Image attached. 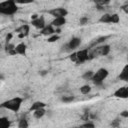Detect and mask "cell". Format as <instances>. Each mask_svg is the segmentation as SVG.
Segmentation results:
<instances>
[{
    "instance_id": "30",
    "label": "cell",
    "mask_w": 128,
    "mask_h": 128,
    "mask_svg": "<svg viewBox=\"0 0 128 128\" xmlns=\"http://www.w3.org/2000/svg\"><path fill=\"white\" fill-rule=\"evenodd\" d=\"M111 126H112V127H118V126H119V120H118V119H115V120L111 123Z\"/></svg>"
},
{
    "instance_id": "39",
    "label": "cell",
    "mask_w": 128,
    "mask_h": 128,
    "mask_svg": "<svg viewBox=\"0 0 128 128\" xmlns=\"http://www.w3.org/2000/svg\"><path fill=\"white\" fill-rule=\"evenodd\" d=\"M46 74H47V71H45V70H43V71L40 72V75H42V76H44V75H46Z\"/></svg>"
},
{
    "instance_id": "9",
    "label": "cell",
    "mask_w": 128,
    "mask_h": 128,
    "mask_svg": "<svg viewBox=\"0 0 128 128\" xmlns=\"http://www.w3.org/2000/svg\"><path fill=\"white\" fill-rule=\"evenodd\" d=\"M118 77H119L120 80H123V81L128 82V64H126L123 67V69H122V71H121V73L119 74Z\"/></svg>"
},
{
    "instance_id": "25",
    "label": "cell",
    "mask_w": 128,
    "mask_h": 128,
    "mask_svg": "<svg viewBox=\"0 0 128 128\" xmlns=\"http://www.w3.org/2000/svg\"><path fill=\"white\" fill-rule=\"evenodd\" d=\"M59 39V36L58 35H56V34H53V35H51L49 38H48V42H55V41H57Z\"/></svg>"
},
{
    "instance_id": "2",
    "label": "cell",
    "mask_w": 128,
    "mask_h": 128,
    "mask_svg": "<svg viewBox=\"0 0 128 128\" xmlns=\"http://www.w3.org/2000/svg\"><path fill=\"white\" fill-rule=\"evenodd\" d=\"M22 101L23 99L20 98V97H15L13 99H10V100H7L5 102H3L1 104V107L2 108H6V109H9V110H12L14 112H17L19 109H20V106L22 104Z\"/></svg>"
},
{
    "instance_id": "11",
    "label": "cell",
    "mask_w": 128,
    "mask_h": 128,
    "mask_svg": "<svg viewBox=\"0 0 128 128\" xmlns=\"http://www.w3.org/2000/svg\"><path fill=\"white\" fill-rule=\"evenodd\" d=\"M80 43H81L80 38L73 37V38L70 40V42L68 43V45H69V49H75V48H77V47L80 45Z\"/></svg>"
},
{
    "instance_id": "10",
    "label": "cell",
    "mask_w": 128,
    "mask_h": 128,
    "mask_svg": "<svg viewBox=\"0 0 128 128\" xmlns=\"http://www.w3.org/2000/svg\"><path fill=\"white\" fill-rule=\"evenodd\" d=\"M55 33V29L53 28V25H48L45 26L43 29H41V34L43 35H53Z\"/></svg>"
},
{
    "instance_id": "42",
    "label": "cell",
    "mask_w": 128,
    "mask_h": 128,
    "mask_svg": "<svg viewBox=\"0 0 128 128\" xmlns=\"http://www.w3.org/2000/svg\"><path fill=\"white\" fill-rule=\"evenodd\" d=\"M127 60H128V55H127Z\"/></svg>"
},
{
    "instance_id": "8",
    "label": "cell",
    "mask_w": 128,
    "mask_h": 128,
    "mask_svg": "<svg viewBox=\"0 0 128 128\" xmlns=\"http://www.w3.org/2000/svg\"><path fill=\"white\" fill-rule=\"evenodd\" d=\"M65 23H66L65 17H56V18L52 21L51 24H52L53 26H55V27H61V26H63Z\"/></svg>"
},
{
    "instance_id": "7",
    "label": "cell",
    "mask_w": 128,
    "mask_h": 128,
    "mask_svg": "<svg viewBox=\"0 0 128 128\" xmlns=\"http://www.w3.org/2000/svg\"><path fill=\"white\" fill-rule=\"evenodd\" d=\"M31 24H32L35 28H37V29H43V28L45 27L44 17H43V16H40V17H38L37 19L32 20V21H31Z\"/></svg>"
},
{
    "instance_id": "23",
    "label": "cell",
    "mask_w": 128,
    "mask_h": 128,
    "mask_svg": "<svg viewBox=\"0 0 128 128\" xmlns=\"http://www.w3.org/2000/svg\"><path fill=\"white\" fill-rule=\"evenodd\" d=\"M119 21H120V18H119L118 14H112L111 15V23L117 24V23H119Z\"/></svg>"
},
{
    "instance_id": "36",
    "label": "cell",
    "mask_w": 128,
    "mask_h": 128,
    "mask_svg": "<svg viewBox=\"0 0 128 128\" xmlns=\"http://www.w3.org/2000/svg\"><path fill=\"white\" fill-rule=\"evenodd\" d=\"M37 18H38V15H37V14H34V15L31 16V20H35V19H37Z\"/></svg>"
},
{
    "instance_id": "31",
    "label": "cell",
    "mask_w": 128,
    "mask_h": 128,
    "mask_svg": "<svg viewBox=\"0 0 128 128\" xmlns=\"http://www.w3.org/2000/svg\"><path fill=\"white\" fill-rule=\"evenodd\" d=\"M82 127H90V128H94V127H95V125H94L93 123H89V122H87V123L83 124V125H82Z\"/></svg>"
},
{
    "instance_id": "4",
    "label": "cell",
    "mask_w": 128,
    "mask_h": 128,
    "mask_svg": "<svg viewBox=\"0 0 128 128\" xmlns=\"http://www.w3.org/2000/svg\"><path fill=\"white\" fill-rule=\"evenodd\" d=\"M48 13L56 18V17H65L68 14V11L64 8H55V9L49 10Z\"/></svg>"
},
{
    "instance_id": "1",
    "label": "cell",
    "mask_w": 128,
    "mask_h": 128,
    "mask_svg": "<svg viewBox=\"0 0 128 128\" xmlns=\"http://www.w3.org/2000/svg\"><path fill=\"white\" fill-rule=\"evenodd\" d=\"M18 10L15 0H7L0 3V13L4 15H12Z\"/></svg>"
},
{
    "instance_id": "12",
    "label": "cell",
    "mask_w": 128,
    "mask_h": 128,
    "mask_svg": "<svg viewBox=\"0 0 128 128\" xmlns=\"http://www.w3.org/2000/svg\"><path fill=\"white\" fill-rule=\"evenodd\" d=\"M96 50H97V53L98 55H107L110 51V46L109 45H104V46H101V47H96Z\"/></svg>"
},
{
    "instance_id": "35",
    "label": "cell",
    "mask_w": 128,
    "mask_h": 128,
    "mask_svg": "<svg viewBox=\"0 0 128 128\" xmlns=\"http://www.w3.org/2000/svg\"><path fill=\"white\" fill-rule=\"evenodd\" d=\"M8 53H9L10 55H16V54H17V51H16V49L14 48V49H12V50L8 51Z\"/></svg>"
},
{
    "instance_id": "34",
    "label": "cell",
    "mask_w": 128,
    "mask_h": 128,
    "mask_svg": "<svg viewBox=\"0 0 128 128\" xmlns=\"http://www.w3.org/2000/svg\"><path fill=\"white\" fill-rule=\"evenodd\" d=\"M120 115H121L122 117H128V111H127V110H124V111H122V112L120 113Z\"/></svg>"
},
{
    "instance_id": "5",
    "label": "cell",
    "mask_w": 128,
    "mask_h": 128,
    "mask_svg": "<svg viewBox=\"0 0 128 128\" xmlns=\"http://www.w3.org/2000/svg\"><path fill=\"white\" fill-rule=\"evenodd\" d=\"M114 96L117 98H121V99H125L128 98V87L123 86L118 88L115 92H114Z\"/></svg>"
},
{
    "instance_id": "16",
    "label": "cell",
    "mask_w": 128,
    "mask_h": 128,
    "mask_svg": "<svg viewBox=\"0 0 128 128\" xmlns=\"http://www.w3.org/2000/svg\"><path fill=\"white\" fill-rule=\"evenodd\" d=\"M0 124L2 128H8L10 126V121L8 120L7 117H1L0 118Z\"/></svg>"
},
{
    "instance_id": "18",
    "label": "cell",
    "mask_w": 128,
    "mask_h": 128,
    "mask_svg": "<svg viewBox=\"0 0 128 128\" xmlns=\"http://www.w3.org/2000/svg\"><path fill=\"white\" fill-rule=\"evenodd\" d=\"M46 106V104L45 103H43V102H35L34 104H32V106H31V108H30V111H34V110H36V109H39V108H42V107H45Z\"/></svg>"
},
{
    "instance_id": "37",
    "label": "cell",
    "mask_w": 128,
    "mask_h": 128,
    "mask_svg": "<svg viewBox=\"0 0 128 128\" xmlns=\"http://www.w3.org/2000/svg\"><path fill=\"white\" fill-rule=\"evenodd\" d=\"M98 10H103V5H96Z\"/></svg>"
},
{
    "instance_id": "24",
    "label": "cell",
    "mask_w": 128,
    "mask_h": 128,
    "mask_svg": "<svg viewBox=\"0 0 128 128\" xmlns=\"http://www.w3.org/2000/svg\"><path fill=\"white\" fill-rule=\"evenodd\" d=\"M61 100L64 103H69V102H72L74 100V97L73 96H64V97L61 98Z\"/></svg>"
},
{
    "instance_id": "3",
    "label": "cell",
    "mask_w": 128,
    "mask_h": 128,
    "mask_svg": "<svg viewBox=\"0 0 128 128\" xmlns=\"http://www.w3.org/2000/svg\"><path fill=\"white\" fill-rule=\"evenodd\" d=\"M108 76V70L105 68H100L96 73H94L92 77V81L96 86H101L103 84V80Z\"/></svg>"
},
{
    "instance_id": "21",
    "label": "cell",
    "mask_w": 128,
    "mask_h": 128,
    "mask_svg": "<svg viewBox=\"0 0 128 128\" xmlns=\"http://www.w3.org/2000/svg\"><path fill=\"white\" fill-rule=\"evenodd\" d=\"M91 91V87L89 85H83L81 88H80V92L82 94H88L89 92Z\"/></svg>"
},
{
    "instance_id": "32",
    "label": "cell",
    "mask_w": 128,
    "mask_h": 128,
    "mask_svg": "<svg viewBox=\"0 0 128 128\" xmlns=\"http://www.w3.org/2000/svg\"><path fill=\"white\" fill-rule=\"evenodd\" d=\"M121 9L125 12V13H127L128 14V3H126V4H124V5H122V7H121Z\"/></svg>"
},
{
    "instance_id": "27",
    "label": "cell",
    "mask_w": 128,
    "mask_h": 128,
    "mask_svg": "<svg viewBox=\"0 0 128 128\" xmlns=\"http://www.w3.org/2000/svg\"><path fill=\"white\" fill-rule=\"evenodd\" d=\"M70 60L71 61H74V62H77V52H74V53H72L71 55H70Z\"/></svg>"
},
{
    "instance_id": "26",
    "label": "cell",
    "mask_w": 128,
    "mask_h": 128,
    "mask_svg": "<svg viewBox=\"0 0 128 128\" xmlns=\"http://www.w3.org/2000/svg\"><path fill=\"white\" fill-rule=\"evenodd\" d=\"M34 0H15L16 3L18 4H28V3H32Z\"/></svg>"
},
{
    "instance_id": "28",
    "label": "cell",
    "mask_w": 128,
    "mask_h": 128,
    "mask_svg": "<svg viewBox=\"0 0 128 128\" xmlns=\"http://www.w3.org/2000/svg\"><path fill=\"white\" fill-rule=\"evenodd\" d=\"M87 22H88V18H87V17H82V18H80V21H79L80 25H85Z\"/></svg>"
},
{
    "instance_id": "17",
    "label": "cell",
    "mask_w": 128,
    "mask_h": 128,
    "mask_svg": "<svg viewBox=\"0 0 128 128\" xmlns=\"http://www.w3.org/2000/svg\"><path fill=\"white\" fill-rule=\"evenodd\" d=\"M99 21L101 23H111V15L110 14H104L101 16V18L99 19Z\"/></svg>"
},
{
    "instance_id": "14",
    "label": "cell",
    "mask_w": 128,
    "mask_h": 128,
    "mask_svg": "<svg viewBox=\"0 0 128 128\" xmlns=\"http://www.w3.org/2000/svg\"><path fill=\"white\" fill-rule=\"evenodd\" d=\"M17 54H21V55H25L26 54V45L24 43H19L16 47H15Z\"/></svg>"
},
{
    "instance_id": "41",
    "label": "cell",
    "mask_w": 128,
    "mask_h": 128,
    "mask_svg": "<svg viewBox=\"0 0 128 128\" xmlns=\"http://www.w3.org/2000/svg\"><path fill=\"white\" fill-rule=\"evenodd\" d=\"M103 2H104V5H105V4H108L110 2V0H103Z\"/></svg>"
},
{
    "instance_id": "40",
    "label": "cell",
    "mask_w": 128,
    "mask_h": 128,
    "mask_svg": "<svg viewBox=\"0 0 128 128\" xmlns=\"http://www.w3.org/2000/svg\"><path fill=\"white\" fill-rule=\"evenodd\" d=\"M55 32H56V33H60V32H61V30L59 29V27H57V29L55 30Z\"/></svg>"
},
{
    "instance_id": "33",
    "label": "cell",
    "mask_w": 128,
    "mask_h": 128,
    "mask_svg": "<svg viewBox=\"0 0 128 128\" xmlns=\"http://www.w3.org/2000/svg\"><path fill=\"white\" fill-rule=\"evenodd\" d=\"M12 36H13V35H12V33H8V34L6 35L5 40H6V42H7V43H8V42H9V41L12 39Z\"/></svg>"
},
{
    "instance_id": "19",
    "label": "cell",
    "mask_w": 128,
    "mask_h": 128,
    "mask_svg": "<svg viewBox=\"0 0 128 128\" xmlns=\"http://www.w3.org/2000/svg\"><path fill=\"white\" fill-rule=\"evenodd\" d=\"M109 37H110V36H102V37H99L98 39H96V40L91 44V46H95V45H97V44H99V43H102V42H104L105 40H107Z\"/></svg>"
},
{
    "instance_id": "13",
    "label": "cell",
    "mask_w": 128,
    "mask_h": 128,
    "mask_svg": "<svg viewBox=\"0 0 128 128\" xmlns=\"http://www.w3.org/2000/svg\"><path fill=\"white\" fill-rule=\"evenodd\" d=\"M29 30H30L29 25L24 24V25H22L21 27L17 28V29H16V32H18V33H23L25 36H27V35L29 34Z\"/></svg>"
},
{
    "instance_id": "20",
    "label": "cell",
    "mask_w": 128,
    "mask_h": 128,
    "mask_svg": "<svg viewBox=\"0 0 128 128\" xmlns=\"http://www.w3.org/2000/svg\"><path fill=\"white\" fill-rule=\"evenodd\" d=\"M93 75H94V73H93L92 71H87V72H85V73L82 75V77H83V79H85V80H92Z\"/></svg>"
},
{
    "instance_id": "38",
    "label": "cell",
    "mask_w": 128,
    "mask_h": 128,
    "mask_svg": "<svg viewBox=\"0 0 128 128\" xmlns=\"http://www.w3.org/2000/svg\"><path fill=\"white\" fill-rule=\"evenodd\" d=\"M18 37H19V38H24L25 35H24L23 33H18Z\"/></svg>"
},
{
    "instance_id": "15",
    "label": "cell",
    "mask_w": 128,
    "mask_h": 128,
    "mask_svg": "<svg viewBox=\"0 0 128 128\" xmlns=\"http://www.w3.org/2000/svg\"><path fill=\"white\" fill-rule=\"evenodd\" d=\"M33 114H34V117H35V118H37V119H39V118L43 117V116H44V114H45V109H44V107L34 110V113H33Z\"/></svg>"
},
{
    "instance_id": "29",
    "label": "cell",
    "mask_w": 128,
    "mask_h": 128,
    "mask_svg": "<svg viewBox=\"0 0 128 128\" xmlns=\"http://www.w3.org/2000/svg\"><path fill=\"white\" fill-rule=\"evenodd\" d=\"M15 48V46L13 45V44H6V46H5V50L8 52V51H10V50H12V49H14Z\"/></svg>"
},
{
    "instance_id": "22",
    "label": "cell",
    "mask_w": 128,
    "mask_h": 128,
    "mask_svg": "<svg viewBox=\"0 0 128 128\" xmlns=\"http://www.w3.org/2000/svg\"><path fill=\"white\" fill-rule=\"evenodd\" d=\"M18 127H19V128H27V127H28V122H27V120H26L25 118H22V119L20 120L19 124H18Z\"/></svg>"
},
{
    "instance_id": "6",
    "label": "cell",
    "mask_w": 128,
    "mask_h": 128,
    "mask_svg": "<svg viewBox=\"0 0 128 128\" xmlns=\"http://www.w3.org/2000/svg\"><path fill=\"white\" fill-rule=\"evenodd\" d=\"M88 49H83L77 52V63H83L86 60H88Z\"/></svg>"
}]
</instances>
